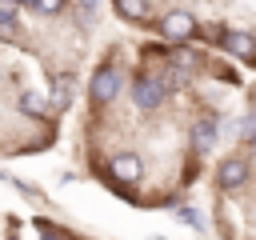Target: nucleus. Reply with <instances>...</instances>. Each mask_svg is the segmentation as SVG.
<instances>
[{
  "mask_svg": "<svg viewBox=\"0 0 256 240\" xmlns=\"http://www.w3.org/2000/svg\"><path fill=\"white\" fill-rule=\"evenodd\" d=\"M80 4H84V8H96V4H100V0H80Z\"/></svg>",
  "mask_w": 256,
  "mask_h": 240,
  "instance_id": "14",
  "label": "nucleus"
},
{
  "mask_svg": "<svg viewBox=\"0 0 256 240\" xmlns=\"http://www.w3.org/2000/svg\"><path fill=\"white\" fill-rule=\"evenodd\" d=\"M72 88H76V76L72 72H64V76H52V108H68L72 104Z\"/></svg>",
  "mask_w": 256,
  "mask_h": 240,
  "instance_id": "9",
  "label": "nucleus"
},
{
  "mask_svg": "<svg viewBox=\"0 0 256 240\" xmlns=\"http://www.w3.org/2000/svg\"><path fill=\"white\" fill-rule=\"evenodd\" d=\"M252 240H256V236H252Z\"/></svg>",
  "mask_w": 256,
  "mask_h": 240,
  "instance_id": "17",
  "label": "nucleus"
},
{
  "mask_svg": "<svg viewBox=\"0 0 256 240\" xmlns=\"http://www.w3.org/2000/svg\"><path fill=\"white\" fill-rule=\"evenodd\" d=\"M156 32H160L164 40H172V44H188V40L196 36V16L184 12V8H172V12H164V16L156 20Z\"/></svg>",
  "mask_w": 256,
  "mask_h": 240,
  "instance_id": "3",
  "label": "nucleus"
},
{
  "mask_svg": "<svg viewBox=\"0 0 256 240\" xmlns=\"http://www.w3.org/2000/svg\"><path fill=\"white\" fill-rule=\"evenodd\" d=\"M64 4H68V0H32V8H36V12H44V16L64 12Z\"/></svg>",
  "mask_w": 256,
  "mask_h": 240,
  "instance_id": "13",
  "label": "nucleus"
},
{
  "mask_svg": "<svg viewBox=\"0 0 256 240\" xmlns=\"http://www.w3.org/2000/svg\"><path fill=\"white\" fill-rule=\"evenodd\" d=\"M216 136H220V120L216 116H200L192 124V152L196 156H208L216 148Z\"/></svg>",
  "mask_w": 256,
  "mask_h": 240,
  "instance_id": "7",
  "label": "nucleus"
},
{
  "mask_svg": "<svg viewBox=\"0 0 256 240\" xmlns=\"http://www.w3.org/2000/svg\"><path fill=\"white\" fill-rule=\"evenodd\" d=\"M20 20V4L16 0H0V28H16Z\"/></svg>",
  "mask_w": 256,
  "mask_h": 240,
  "instance_id": "11",
  "label": "nucleus"
},
{
  "mask_svg": "<svg viewBox=\"0 0 256 240\" xmlns=\"http://www.w3.org/2000/svg\"><path fill=\"white\" fill-rule=\"evenodd\" d=\"M16 104H20V112H24V116H36V120H40V116H48V100H44V96H36V92H20V100H16Z\"/></svg>",
  "mask_w": 256,
  "mask_h": 240,
  "instance_id": "10",
  "label": "nucleus"
},
{
  "mask_svg": "<svg viewBox=\"0 0 256 240\" xmlns=\"http://www.w3.org/2000/svg\"><path fill=\"white\" fill-rule=\"evenodd\" d=\"M220 48H224L228 56L244 60V64H256V36H252L248 28H224V32H220Z\"/></svg>",
  "mask_w": 256,
  "mask_h": 240,
  "instance_id": "4",
  "label": "nucleus"
},
{
  "mask_svg": "<svg viewBox=\"0 0 256 240\" xmlns=\"http://www.w3.org/2000/svg\"><path fill=\"white\" fill-rule=\"evenodd\" d=\"M16 4H28V8H32V0H16Z\"/></svg>",
  "mask_w": 256,
  "mask_h": 240,
  "instance_id": "15",
  "label": "nucleus"
},
{
  "mask_svg": "<svg viewBox=\"0 0 256 240\" xmlns=\"http://www.w3.org/2000/svg\"><path fill=\"white\" fill-rule=\"evenodd\" d=\"M176 220H180V224H188L192 232H204V220H200V212H196V208H188V204H184V208H176Z\"/></svg>",
  "mask_w": 256,
  "mask_h": 240,
  "instance_id": "12",
  "label": "nucleus"
},
{
  "mask_svg": "<svg viewBox=\"0 0 256 240\" xmlns=\"http://www.w3.org/2000/svg\"><path fill=\"white\" fill-rule=\"evenodd\" d=\"M128 92H132V104H136L140 112H156V108L168 100V88L160 84V76H156V72H140V76L132 80V88H128Z\"/></svg>",
  "mask_w": 256,
  "mask_h": 240,
  "instance_id": "2",
  "label": "nucleus"
},
{
  "mask_svg": "<svg viewBox=\"0 0 256 240\" xmlns=\"http://www.w3.org/2000/svg\"><path fill=\"white\" fill-rule=\"evenodd\" d=\"M216 184L224 192H236L240 184H248V160L244 156H224L220 168H216Z\"/></svg>",
  "mask_w": 256,
  "mask_h": 240,
  "instance_id": "6",
  "label": "nucleus"
},
{
  "mask_svg": "<svg viewBox=\"0 0 256 240\" xmlns=\"http://www.w3.org/2000/svg\"><path fill=\"white\" fill-rule=\"evenodd\" d=\"M148 240H164V236H148Z\"/></svg>",
  "mask_w": 256,
  "mask_h": 240,
  "instance_id": "16",
  "label": "nucleus"
},
{
  "mask_svg": "<svg viewBox=\"0 0 256 240\" xmlns=\"http://www.w3.org/2000/svg\"><path fill=\"white\" fill-rule=\"evenodd\" d=\"M108 172H112V180H116V184H136V180L144 176V160H140L136 152H112Z\"/></svg>",
  "mask_w": 256,
  "mask_h": 240,
  "instance_id": "5",
  "label": "nucleus"
},
{
  "mask_svg": "<svg viewBox=\"0 0 256 240\" xmlns=\"http://www.w3.org/2000/svg\"><path fill=\"white\" fill-rule=\"evenodd\" d=\"M120 88H124V72H120L116 64H100V68L92 72V80H88V100H92V108H108V104L120 96Z\"/></svg>",
  "mask_w": 256,
  "mask_h": 240,
  "instance_id": "1",
  "label": "nucleus"
},
{
  "mask_svg": "<svg viewBox=\"0 0 256 240\" xmlns=\"http://www.w3.org/2000/svg\"><path fill=\"white\" fill-rule=\"evenodd\" d=\"M112 8H116V16L128 20V24H144V20L152 16V4H148V0H112Z\"/></svg>",
  "mask_w": 256,
  "mask_h": 240,
  "instance_id": "8",
  "label": "nucleus"
}]
</instances>
